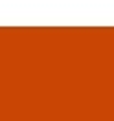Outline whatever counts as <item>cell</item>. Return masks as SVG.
I'll use <instances>...</instances> for the list:
<instances>
[]
</instances>
